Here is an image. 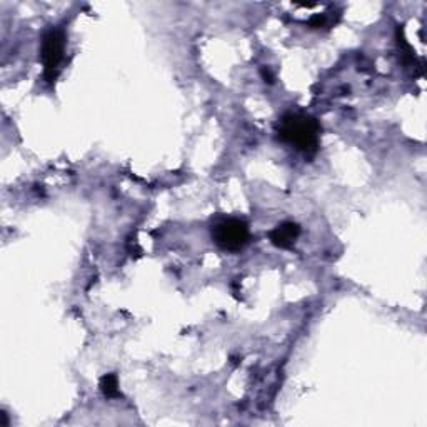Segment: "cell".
<instances>
[{
    "label": "cell",
    "mask_w": 427,
    "mask_h": 427,
    "mask_svg": "<svg viewBox=\"0 0 427 427\" xmlns=\"http://www.w3.org/2000/svg\"><path fill=\"white\" fill-rule=\"evenodd\" d=\"M260 75H262L264 82H269V84L274 82V75H272V72H270V70L267 67H264L262 70H260Z\"/></svg>",
    "instance_id": "cell-7"
},
{
    "label": "cell",
    "mask_w": 427,
    "mask_h": 427,
    "mask_svg": "<svg viewBox=\"0 0 427 427\" xmlns=\"http://www.w3.org/2000/svg\"><path fill=\"white\" fill-rule=\"evenodd\" d=\"M99 387H101V391L104 396L107 397V399H113V397L121 396V391H118V381L116 374H106L101 379V384H99Z\"/></svg>",
    "instance_id": "cell-5"
},
{
    "label": "cell",
    "mask_w": 427,
    "mask_h": 427,
    "mask_svg": "<svg viewBox=\"0 0 427 427\" xmlns=\"http://www.w3.org/2000/svg\"><path fill=\"white\" fill-rule=\"evenodd\" d=\"M277 135L302 154H316L321 142V126L314 117L289 112L279 118Z\"/></svg>",
    "instance_id": "cell-1"
},
{
    "label": "cell",
    "mask_w": 427,
    "mask_h": 427,
    "mask_svg": "<svg viewBox=\"0 0 427 427\" xmlns=\"http://www.w3.org/2000/svg\"><path fill=\"white\" fill-rule=\"evenodd\" d=\"M250 237L249 226L244 221L229 217L217 222L212 229V239L222 250L227 253H239L248 245Z\"/></svg>",
    "instance_id": "cell-3"
},
{
    "label": "cell",
    "mask_w": 427,
    "mask_h": 427,
    "mask_svg": "<svg viewBox=\"0 0 427 427\" xmlns=\"http://www.w3.org/2000/svg\"><path fill=\"white\" fill-rule=\"evenodd\" d=\"M65 52V34L60 28H49L42 35L40 59L44 64V75L49 82H55L60 72V64L64 60Z\"/></svg>",
    "instance_id": "cell-2"
},
{
    "label": "cell",
    "mask_w": 427,
    "mask_h": 427,
    "mask_svg": "<svg viewBox=\"0 0 427 427\" xmlns=\"http://www.w3.org/2000/svg\"><path fill=\"white\" fill-rule=\"evenodd\" d=\"M299 235H301V227L296 222H284L274 231H270L269 239L279 249H291L296 244Z\"/></svg>",
    "instance_id": "cell-4"
},
{
    "label": "cell",
    "mask_w": 427,
    "mask_h": 427,
    "mask_svg": "<svg viewBox=\"0 0 427 427\" xmlns=\"http://www.w3.org/2000/svg\"><path fill=\"white\" fill-rule=\"evenodd\" d=\"M326 22H327V17L326 16H314L309 21V26L312 28H319V27H324Z\"/></svg>",
    "instance_id": "cell-6"
}]
</instances>
